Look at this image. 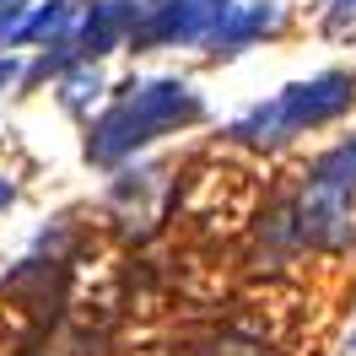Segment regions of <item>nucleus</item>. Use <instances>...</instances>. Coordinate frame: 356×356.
<instances>
[{"instance_id":"nucleus-1","label":"nucleus","mask_w":356,"mask_h":356,"mask_svg":"<svg viewBox=\"0 0 356 356\" xmlns=\"http://www.w3.org/2000/svg\"><path fill=\"white\" fill-rule=\"evenodd\" d=\"M200 113H205V103H200V92L189 87V81H178V76L140 81V87H130L103 119H97V124H92L87 156L97 162V168H113V162H124L130 152L152 146L156 135L195 124Z\"/></svg>"},{"instance_id":"nucleus-2","label":"nucleus","mask_w":356,"mask_h":356,"mask_svg":"<svg viewBox=\"0 0 356 356\" xmlns=\"http://www.w3.org/2000/svg\"><path fill=\"white\" fill-rule=\"evenodd\" d=\"M351 97H356L351 76H346V70H324V76H313V81L286 87L275 103H259L254 113H243V119L232 124V135H238V140H254V146H281L291 135L313 130V124L340 119V113L351 108Z\"/></svg>"},{"instance_id":"nucleus-3","label":"nucleus","mask_w":356,"mask_h":356,"mask_svg":"<svg viewBox=\"0 0 356 356\" xmlns=\"http://www.w3.org/2000/svg\"><path fill=\"white\" fill-rule=\"evenodd\" d=\"M227 11L232 0H162L135 33V44H211Z\"/></svg>"},{"instance_id":"nucleus-4","label":"nucleus","mask_w":356,"mask_h":356,"mask_svg":"<svg viewBox=\"0 0 356 356\" xmlns=\"http://www.w3.org/2000/svg\"><path fill=\"white\" fill-rule=\"evenodd\" d=\"M297 232H302V243H318V248H340V243H351V238H356L351 195L308 184V195H302V205H297Z\"/></svg>"},{"instance_id":"nucleus-5","label":"nucleus","mask_w":356,"mask_h":356,"mask_svg":"<svg viewBox=\"0 0 356 356\" xmlns=\"http://www.w3.org/2000/svg\"><path fill=\"white\" fill-rule=\"evenodd\" d=\"M281 22H286V11L270 6V0H259V6H232L227 22L216 27L211 49H216V54H238V49L259 44V38H270V33H281Z\"/></svg>"},{"instance_id":"nucleus-6","label":"nucleus","mask_w":356,"mask_h":356,"mask_svg":"<svg viewBox=\"0 0 356 356\" xmlns=\"http://www.w3.org/2000/svg\"><path fill=\"white\" fill-rule=\"evenodd\" d=\"M70 22H76L70 0H49V6H33V11L17 17V27H11V38H6V44H49V38H60Z\"/></svg>"},{"instance_id":"nucleus-7","label":"nucleus","mask_w":356,"mask_h":356,"mask_svg":"<svg viewBox=\"0 0 356 356\" xmlns=\"http://www.w3.org/2000/svg\"><path fill=\"white\" fill-rule=\"evenodd\" d=\"M308 184L351 195V189H356V135H351V140H340L334 152H324L318 162H313V178H308Z\"/></svg>"},{"instance_id":"nucleus-8","label":"nucleus","mask_w":356,"mask_h":356,"mask_svg":"<svg viewBox=\"0 0 356 356\" xmlns=\"http://www.w3.org/2000/svg\"><path fill=\"white\" fill-rule=\"evenodd\" d=\"M97 92H103V76H97V65H92V60H81V65H76L65 81H60V103H65L70 113H81L92 97H97Z\"/></svg>"},{"instance_id":"nucleus-9","label":"nucleus","mask_w":356,"mask_h":356,"mask_svg":"<svg viewBox=\"0 0 356 356\" xmlns=\"http://www.w3.org/2000/svg\"><path fill=\"white\" fill-rule=\"evenodd\" d=\"M205 356H270L265 346H243V340H216Z\"/></svg>"},{"instance_id":"nucleus-10","label":"nucleus","mask_w":356,"mask_h":356,"mask_svg":"<svg viewBox=\"0 0 356 356\" xmlns=\"http://www.w3.org/2000/svg\"><path fill=\"white\" fill-rule=\"evenodd\" d=\"M27 11V0H0V44L11 38V27H17V17Z\"/></svg>"},{"instance_id":"nucleus-11","label":"nucleus","mask_w":356,"mask_h":356,"mask_svg":"<svg viewBox=\"0 0 356 356\" xmlns=\"http://www.w3.org/2000/svg\"><path fill=\"white\" fill-rule=\"evenodd\" d=\"M17 76H22V65H17V60H11V54H6V60H0V92L11 87V81H17Z\"/></svg>"},{"instance_id":"nucleus-12","label":"nucleus","mask_w":356,"mask_h":356,"mask_svg":"<svg viewBox=\"0 0 356 356\" xmlns=\"http://www.w3.org/2000/svg\"><path fill=\"white\" fill-rule=\"evenodd\" d=\"M17 200V189H11V184H0V205H11Z\"/></svg>"},{"instance_id":"nucleus-13","label":"nucleus","mask_w":356,"mask_h":356,"mask_svg":"<svg viewBox=\"0 0 356 356\" xmlns=\"http://www.w3.org/2000/svg\"><path fill=\"white\" fill-rule=\"evenodd\" d=\"M346 356H356V330H351V340H346Z\"/></svg>"},{"instance_id":"nucleus-14","label":"nucleus","mask_w":356,"mask_h":356,"mask_svg":"<svg viewBox=\"0 0 356 356\" xmlns=\"http://www.w3.org/2000/svg\"><path fill=\"white\" fill-rule=\"evenodd\" d=\"M334 6H356V0H334Z\"/></svg>"}]
</instances>
